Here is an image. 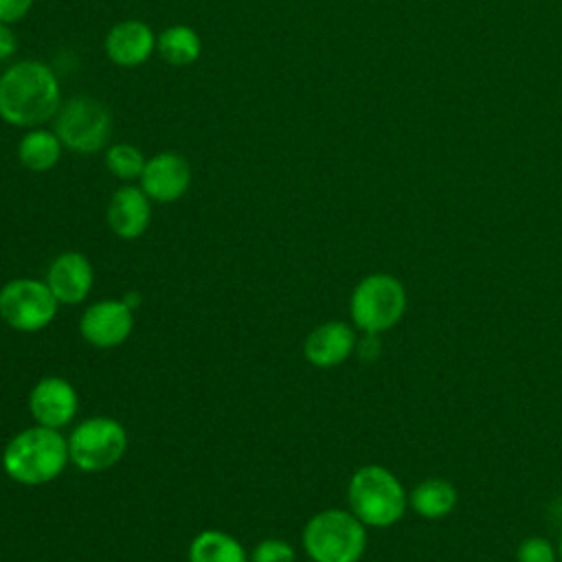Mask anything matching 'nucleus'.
Wrapping results in <instances>:
<instances>
[{
  "instance_id": "5701e85b",
  "label": "nucleus",
  "mask_w": 562,
  "mask_h": 562,
  "mask_svg": "<svg viewBox=\"0 0 562 562\" xmlns=\"http://www.w3.org/2000/svg\"><path fill=\"white\" fill-rule=\"evenodd\" d=\"M35 0H0V22L15 24L29 15Z\"/></svg>"
},
{
  "instance_id": "6ab92c4d",
  "label": "nucleus",
  "mask_w": 562,
  "mask_h": 562,
  "mask_svg": "<svg viewBox=\"0 0 562 562\" xmlns=\"http://www.w3.org/2000/svg\"><path fill=\"white\" fill-rule=\"evenodd\" d=\"M189 562H246V551L233 536L209 529L193 538Z\"/></svg>"
},
{
  "instance_id": "39448f33",
  "label": "nucleus",
  "mask_w": 562,
  "mask_h": 562,
  "mask_svg": "<svg viewBox=\"0 0 562 562\" xmlns=\"http://www.w3.org/2000/svg\"><path fill=\"white\" fill-rule=\"evenodd\" d=\"M406 290L386 272L364 277L351 292L349 312L353 325L364 334H382L400 323L406 312Z\"/></svg>"
},
{
  "instance_id": "f257e3e1",
  "label": "nucleus",
  "mask_w": 562,
  "mask_h": 562,
  "mask_svg": "<svg viewBox=\"0 0 562 562\" xmlns=\"http://www.w3.org/2000/svg\"><path fill=\"white\" fill-rule=\"evenodd\" d=\"M61 105V88L53 68L37 59L11 64L0 75V119L31 130L53 121Z\"/></svg>"
},
{
  "instance_id": "4be33fe9",
  "label": "nucleus",
  "mask_w": 562,
  "mask_h": 562,
  "mask_svg": "<svg viewBox=\"0 0 562 562\" xmlns=\"http://www.w3.org/2000/svg\"><path fill=\"white\" fill-rule=\"evenodd\" d=\"M252 562H294V549L283 540L268 538L255 547Z\"/></svg>"
},
{
  "instance_id": "6e6552de",
  "label": "nucleus",
  "mask_w": 562,
  "mask_h": 562,
  "mask_svg": "<svg viewBox=\"0 0 562 562\" xmlns=\"http://www.w3.org/2000/svg\"><path fill=\"white\" fill-rule=\"evenodd\" d=\"M57 299L37 279H13L0 290V316L18 331L44 329L57 314Z\"/></svg>"
},
{
  "instance_id": "f8f14e48",
  "label": "nucleus",
  "mask_w": 562,
  "mask_h": 562,
  "mask_svg": "<svg viewBox=\"0 0 562 562\" xmlns=\"http://www.w3.org/2000/svg\"><path fill=\"white\" fill-rule=\"evenodd\" d=\"M29 408L40 426L48 428H61L66 426L79 408L77 391L72 384L57 375L42 378L29 395Z\"/></svg>"
},
{
  "instance_id": "f3484780",
  "label": "nucleus",
  "mask_w": 562,
  "mask_h": 562,
  "mask_svg": "<svg viewBox=\"0 0 562 562\" xmlns=\"http://www.w3.org/2000/svg\"><path fill=\"white\" fill-rule=\"evenodd\" d=\"M156 53L176 68L191 66L202 55V37L189 24H171L156 35Z\"/></svg>"
},
{
  "instance_id": "9b49d317",
  "label": "nucleus",
  "mask_w": 562,
  "mask_h": 562,
  "mask_svg": "<svg viewBox=\"0 0 562 562\" xmlns=\"http://www.w3.org/2000/svg\"><path fill=\"white\" fill-rule=\"evenodd\" d=\"M134 327V316L132 310L123 301H99L92 303L79 323L81 336L99 347V349H110L121 345Z\"/></svg>"
},
{
  "instance_id": "0eeeda50",
  "label": "nucleus",
  "mask_w": 562,
  "mask_h": 562,
  "mask_svg": "<svg viewBox=\"0 0 562 562\" xmlns=\"http://www.w3.org/2000/svg\"><path fill=\"white\" fill-rule=\"evenodd\" d=\"M127 448L125 428L110 417H90L81 422L68 439V457L83 472L112 468Z\"/></svg>"
},
{
  "instance_id": "7ed1b4c3",
  "label": "nucleus",
  "mask_w": 562,
  "mask_h": 562,
  "mask_svg": "<svg viewBox=\"0 0 562 562\" xmlns=\"http://www.w3.org/2000/svg\"><path fill=\"white\" fill-rule=\"evenodd\" d=\"M347 498L351 514L364 527H391L395 525L408 505V496L400 479L382 465H362L353 472Z\"/></svg>"
},
{
  "instance_id": "f03ea898",
  "label": "nucleus",
  "mask_w": 562,
  "mask_h": 562,
  "mask_svg": "<svg viewBox=\"0 0 562 562\" xmlns=\"http://www.w3.org/2000/svg\"><path fill=\"white\" fill-rule=\"evenodd\" d=\"M68 461V441L57 428L33 426L15 435L4 452V472L24 485H42L53 481Z\"/></svg>"
},
{
  "instance_id": "b1692460",
  "label": "nucleus",
  "mask_w": 562,
  "mask_h": 562,
  "mask_svg": "<svg viewBox=\"0 0 562 562\" xmlns=\"http://www.w3.org/2000/svg\"><path fill=\"white\" fill-rule=\"evenodd\" d=\"M18 50V37L11 29V24L0 22V61H7Z\"/></svg>"
},
{
  "instance_id": "aec40b11",
  "label": "nucleus",
  "mask_w": 562,
  "mask_h": 562,
  "mask_svg": "<svg viewBox=\"0 0 562 562\" xmlns=\"http://www.w3.org/2000/svg\"><path fill=\"white\" fill-rule=\"evenodd\" d=\"M103 160H105L108 171L114 178L125 180V182L140 180L143 169L147 165L145 154L132 143H112V145H108Z\"/></svg>"
},
{
  "instance_id": "ddd939ff",
  "label": "nucleus",
  "mask_w": 562,
  "mask_h": 562,
  "mask_svg": "<svg viewBox=\"0 0 562 562\" xmlns=\"http://www.w3.org/2000/svg\"><path fill=\"white\" fill-rule=\"evenodd\" d=\"M105 217L114 235L121 239H136L149 228L151 200L140 187L123 184L112 193Z\"/></svg>"
},
{
  "instance_id": "a211bd4d",
  "label": "nucleus",
  "mask_w": 562,
  "mask_h": 562,
  "mask_svg": "<svg viewBox=\"0 0 562 562\" xmlns=\"http://www.w3.org/2000/svg\"><path fill=\"white\" fill-rule=\"evenodd\" d=\"M457 501H459V494H457L454 485L439 476L424 479L422 483H417L413 487V492L408 496L413 512L428 520H439V518H446L448 514H452V509L457 507Z\"/></svg>"
},
{
  "instance_id": "423d86ee",
  "label": "nucleus",
  "mask_w": 562,
  "mask_h": 562,
  "mask_svg": "<svg viewBox=\"0 0 562 562\" xmlns=\"http://www.w3.org/2000/svg\"><path fill=\"white\" fill-rule=\"evenodd\" d=\"M53 130L66 149L86 156L97 154L110 143L112 114L108 105L94 97H70L59 105Z\"/></svg>"
},
{
  "instance_id": "4468645a",
  "label": "nucleus",
  "mask_w": 562,
  "mask_h": 562,
  "mask_svg": "<svg viewBox=\"0 0 562 562\" xmlns=\"http://www.w3.org/2000/svg\"><path fill=\"white\" fill-rule=\"evenodd\" d=\"M356 334L342 321H327L310 331L303 351L310 364L329 369L342 364L356 349Z\"/></svg>"
},
{
  "instance_id": "dca6fc26",
  "label": "nucleus",
  "mask_w": 562,
  "mask_h": 562,
  "mask_svg": "<svg viewBox=\"0 0 562 562\" xmlns=\"http://www.w3.org/2000/svg\"><path fill=\"white\" fill-rule=\"evenodd\" d=\"M61 140L55 130H46L44 125L24 130L18 143V160L24 169L33 173L50 171L61 160Z\"/></svg>"
},
{
  "instance_id": "9d476101",
  "label": "nucleus",
  "mask_w": 562,
  "mask_h": 562,
  "mask_svg": "<svg viewBox=\"0 0 562 562\" xmlns=\"http://www.w3.org/2000/svg\"><path fill=\"white\" fill-rule=\"evenodd\" d=\"M105 57L121 66V68H134L145 64L154 50H156V33L154 29L136 18H127L116 22L103 40Z\"/></svg>"
},
{
  "instance_id": "a878e982",
  "label": "nucleus",
  "mask_w": 562,
  "mask_h": 562,
  "mask_svg": "<svg viewBox=\"0 0 562 562\" xmlns=\"http://www.w3.org/2000/svg\"><path fill=\"white\" fill-rule=\"evenodd\" d=\"M558 555L562 558V536H560V542H558Z\"/></svg>"
},
{
  "instance_id": "393cba45",
  "label": "nucleus",
  "mask_w": 562,
  "mask_h": 562,
  "mask_svg": "<svg viewBox=\"0 0 562 562\" xmlns=\"http://www.w3.org/2000/svg\"><path fill=\"white\" fill-rule=\"evenodd\" d=\"M358 347V356L364 360V362H373L378 356H380V340H378V334H364V338L360 342H356Z\"/></svg>"
},
{
  "instance_id": "2eb2a0df",
  "label": "nucleus",
  "mask_w": 562,
  "mask_h": 562,
  "mask_svg": "<svg viewBox=\"0 0 562 562\" xmlns=\"http://www.w3.org/2000/svg\"><path fill=\"white\" fill-rule=\"evenodd\" d=\"M94 281L90 261L81 252H61L48 268L46 285L59 303H79L88 296Z\"/></svg>"
},
{
  "instance_id": "1a4fd4ad",
  "label": "nucleus",
  "mask_w": 562,
  "mask_h": 562,
  "mask_svg": "<svg viewBox=\"0 0 562 562\" xmlns=\"http://www.w3.org/2000/svg\"><path fill=\"white\" fill-rule=\"evenodd\" d=\"M191 184V165L178 151H158L147 158L140 176V189L149 200L167 204L180 200Z\"/></svg>"
},
{
  "instance_id": "412c9836",
  "label": "nucleus",
  "mask_w": 562,
  "mask_h": 562,
  "mask_svg": "<svg viewBox=\"0 0 562 562\" xmlns=\"http://www.w3.org/2000/svg\"><path fill=\"white\" fill-rule=\"evenodd\" d=\"M555 549L547 538L529 536L518 544V562H555Z\"/></svg>"
},
{
  "instance_id": "20e7f679",
  "label": "nucleus",
  "mask_w": 562,
  "mask_h": 562,
  "mask_svg": "<svg viewBox=\"0 0 562 562\" xmlns=\"http://www.w3.org/2000/svg\"><path fill=\"white\" fill-rule=\"evenodd\" d=\"M303 547L314 562H358L367 547V531L351 512L325 509L305 525Z\"/></svg>"
}]
</instances>
